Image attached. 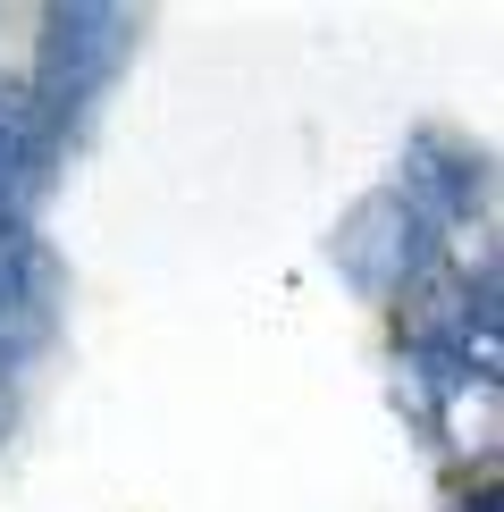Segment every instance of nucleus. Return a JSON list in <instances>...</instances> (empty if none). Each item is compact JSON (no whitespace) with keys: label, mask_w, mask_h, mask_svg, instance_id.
<instances>
[{"label":"nucleus","mask_w":504,"mask_h":512,"mask_svg":"<svg viewBox=\"0 0 504 512\" xmlns=\"http://www.w3.org/2000/svg\"><path fill=\"white\" fill-rule=\"evenodd\" d=\"M429 227H462L488 210V160L471 143H446V135H412L404 143V185H395Z\"/></svg>","instance_id":"3"},{"label":"nucleus","mask_w":504,"mask_h":512,"mask_svg":"<svg viewBox=\"0 0 504 512\" xmlns=\"http://www.w3.org/2000/svg\"><path fill=\"white\" fill-rule=\"evenodd\" d=\"M336 269L362 294H412L420 277L437 269V227L420 219L404 194H370L345 227H336Z\"/></svg>","instance_id":"2"},{"label":"nucleus","mask_w":504,"mask_h":512,"mask_svg":"<svg viewBox=\"0 0 504 512\" xmlns=\"http://www.w3.org/2000/svg\"><path fill=\"white\" fill-rule=\"evenodd\" d=\"M42 168H51V152H42V135H34V118H26V93L0 84V227H9L17 202L42 185Z\"/></svg>","instance_id":"5"},{"label":"nucleus","mask_w":504,"mask_h":512,"mask_svg":"<svg viewBox=\"0 0 504 512\" xmlns=\"http://www.w3.org/2000/svg\"><path fill=\"white\" fill-rule=\"evenodd\" d=\"M9 420H17V395H9V370H0V437H9Z\"/></svg>","instance_id":"6"},{"label":"nucleus","mask_w":504,"mask_h":512,"mask_svg":"<svg viewBox=\"0 0 504 512\" xmlns=\"http://www.w3.org/2000/svg\"><path fill=\"white\" fill-rule=\"evenodd\" d=\"M126 42H135V17L110 9V0H76V9L42 17V59H34V93H26L42 152H59V135L101 101V84L126 59Z\"/></svg>","instance_id":"1"},{"label":"nucleus","mask_w":504,"mask_h":512,"mask_svg":"<svg viewBox=\"0 0 504 512\" xmlns=\"http://www.w3.org/2000/svg\"><path fill=\"white\" fill-rule=\"evenodd\" d=\"M51 311H59L51 252H42L26 227H0V370L51 336Z\"/></svg>","instance_id":"4"}]
</instances>
